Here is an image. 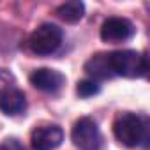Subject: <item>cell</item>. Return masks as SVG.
<instances>
[{"instance_id": "cell-1", "label": "cell", "mask_w": 150, "mask_h": 150, "mask_svg": "<svg viewBox=\"0 0 150 150\" xmlns=\"http://www.w3.org/2000/svg\"><path fill=\"white\" fill-rule=\"evenodd\" d=\"M113 134L120 145L136 148L148 138V122L146 118L131 111L118 113L113 120Z\"/></svg>"}, {"instance_id": "cell-2", "label": "cell", "mask_w": 150, "mask_h": 150, "mask_svg": "<svg viewBox=\"0 0 150 150\" xmlns=\"http://www.w3.org/2000/svg\"><path fill=\"white\" fill-rule=\"evenodd\" d=\"M110 67L113 76H124V78H141L148 71V60L145 53L134 51V50H118L110 51Z\"/></svg>"}, {"instance_id": "cell-3", "label": "cell", "mask_w": 150, "mask_h": 150, "mask_svg": "<svg viewBox=\"0 0 150 150\" xmlns=\"http://www.w3.org/2000/svg\"><path fill=\"white\" fill-rule=\"evenodd\" d=\"M64 39V32L58 25L55 23H42L39 25L28 39V46L32 50V53L39 55V57H48L53 55Z\"/></svg>"}, {"instance_id": "cell-4", "label": "cell", "mask_w": 150, "mask_h": 150, "mask_svg": "<svg viewBox=\"0 0 150 150\" xmlns=\"http://www.w3.org/2000/svg\"><path fill=\"white\" fill-rule=\"evenodd\" d=\"M71 139L74 146H78L80 150H99L101 146V131L90 117H83L74 124L71 131Z\"/></svg>"}, {"instance_id": "cell-5", "label": "cell", "mask_w": 150, "mask_h": 150, "mask_svg": "<svg viewBox=\"0 0 150 150\" xmlns=\"http://www.w3.org/2000/svg\"><path fill=\"white\" fill-rule=\"evenodd\" d=\"M134 34H136V28L132 21H129L127 18H120V16L108 18L101 27V39L110 44L129 41L131 37H134Z\"/></svg>"}, {"instance_id": "cell-6", "label": "cell", "mask_w": 150, "mask_h": 150, "mask_svg": "<svg viewBox=\"0 0 150 150\" xmlns=\"http://www.w3.org/2000/svg\"><path fill=\"white\" fill-rule=\"evenodd\" d=\"M64 141V131L57 124L39 125L30 134V145L34 150H55Z\"/></svg>"}, {"instance_id": "cell-7", "label": "cell", "mask_w": 150, "mask_h": 150, "mask_svg": "<svg viewBox=\"0 0 150 150\" xmlns=\"http://www.w3.org/2000/svg\"><path fill=\"white\" fill-rule=\"evenodd\" d=\"M30 83L42 92L48 94H55L58 92L64 85H65V76L57 71V69H50V67H39L30 74Z\"/></svg>"}, {"instance_id": "cell-8", "label": "cell", "mask_w": 150, "mask_h": 150, "mask_svg": "<svg viewBox=\"0 0 150 150\" xmlns=\"http://www.w3.org/2000/svg\"><path fill=\"white\" fill-rule=\"evenodd\" d=\"M27 110L25 94L14 87H6L0 90V111L7 117L21 115Z\"/></svg>"}, {"instance_id": "cell-9", "label": "cell", "mask_w": 150, "mask_h": 150, "mask_svg": "<svg viewBox=\"0 0 150 150\" xmlns=\"http://www.w3.org/2000/svg\"><path fill=\"white\" fill-rule=\"evenodd\" d=\"M85 72L96 83L101 81V80H111L113 72H111V67H110L108 53H97V55L90 57L85 62Z\"/></svg>"}, {"instance_id": "cell-10", "label": "cell", "mask_w": 150, "mask_h": 150, "mask_svg": "<svg viewBox=\"0 0 150 150\" xmlns=\"http://www.w3.org/2000/svg\"><path fill=\"white\" fill-rule=\"evenodd\" d=\"M57 16L65 23H78L85 16V4L80 2V0L65 2L57 7Z\"/></svg>"}, {"instance_id": "cell-11", "label": "cell", "mask_w": 150, "mask_h": 150, "mask_svg": "<svg viewBox=\"0 0 150 150\" xmlns=\"http://www.w3.org/2000/svg\"><path fill=\"white\" fill-rule=\"evenodd\" d=\"M99 85L92 80H83V81H78V87H76V92L80 97L83 99H88V97H94L99 94Z\"/></svg>"}, {"instance_id": "cell-12", "label": "cell", "mask_w": 150, "mask_h": 150, "mask_svg": "<svg viewBox=\"0 0 150 150\" xmlns=\"http://www.w3.org/2000/svg\"><path fill=\"white\" fill-rule=\"evenodd\" d=\"M0 150H25V146L16 138H9L0 143Z\"/></svg>"}]
</instances>
